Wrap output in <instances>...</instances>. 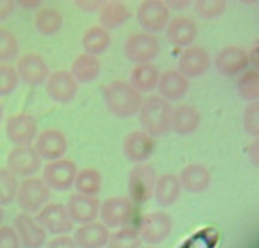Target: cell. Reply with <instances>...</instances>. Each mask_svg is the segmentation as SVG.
Segmentation results:
<instances>
[{"label":"cell","instance_id":"1","mask_svg":"<svg viewBox=\"0 0 259 248\" xmlns=\"http://www.w3.org/2000/svg\"><path fill=\"white\" fill-rule=\"evenodd\" d=\"M105 108L118 118H131L138 114L143 96L125 80H114L103 88Z\"/></svg>","mask_w":259,"mask_h":248},{"label":"cell","instance_id":"2","mask_svg":"<svg viewBox=\"0 0 259 248\" xmlns=\"http://www.w3.org/2000/svg\"><path fill=\"white\" fill-rule=\"evenodd\" d=\"M174 106L159 95L143 99L138 111L142 131L149 137H163L171 132V116Z\"/></svg>","mask_w":259,"mask_h":248},{"label":"cell","instance_id":"3","mask_svg":"<svg viewBox=\"0 0 259 248\" xmlns=\"http://www.w3.org/2000/svg\"><path fill=\"white\" fill-rule=\"evenodd\" d=\"M15 200L23 213L37 214L50 202L51 190L39 177H27L18 185Z\"/></svg>","mask_w":259,"mask_h":248},{"label":"cell","instance_id":"4","mask_svg":"<svg viewBox=\"0 0 259 248\" xmlns=\"http://www.w3.org/2000/svg\"><path fill=\"white\" fill-rule=\"evenodd\" d=\"M142 242L156 245L168 239L174 230V220L171 215L162 210H154L144 214L137 228Z\"/></svg>","mask_w":259,"mask_h":248},{"label":"cell","instance_id":"5","mask_svg":"<svg viewBox=\"0 0 259 248\" xmlns=\"http://www.w3.org/2000/svg\"><path fill=\"white\" fill-rule=\"evenodd\" d=\"M124 55L129 62L134 65L152 62L161 52V43L154 34L147 32H137L129 35L123 46Z\"/></svg>","mask_w":259,"mask_h":248},{"label":"cell","instance_id":"6","mask_svg":"<svg viewBox=\"0 0 259 248\" xmlns=\"http://www.w3.org/2000/svg\"><path fill=\"white\" fill-rule=\"evenodd\" d=\"M157 181L156 170L149 163H137L129 171L128 192L133 204H144L153 196Z\"/></svg>","mask_w":259,"mask_h":248},{"label":"cell","instance_id":"7","mask_svg":"<svg viewBox=\"0 0 259 248\" xmlns=\"http://www.w3.org/2000/svg\"><path fill=\"white\" fill-rule=\"evenodd\" d=\"M136 19L143 32L156 35L166 29L171 20V10L161 0H144L137 8Z\"/></svg>","mask_w":259,"mask_h":248},{"label":"cell","instance_id":"8","mask_svg":"<svg viewBox=\"0 0 259 248\" xmlns=\"http://www.w3.org/2000/svg\"><path fill=\"white\" fill-rule=\"evenodd\" d=\"M134 204L128 196H110L100 202L99 217L106 228L128 227L133 220Z\"/></svg>","mask_w":259,"mask_h":248},{"label":"cell","instance_id":"9","mask_svg":"<svg viewBox=\"0 0 259 248\" xmlns=\"http://www.w3.org/2000/svg\"><path fill=\"white\" fill-rule=\"evenodd\" d=\"M77 171L75 162L63 157L45 164L42 170V180L50 190L67 191L73 186Z\"/></svg>","mask_w":259,"mask_h":248},{"label":"cell","instance_id":"10","mask_svg":"<svg viewBox=\"0 0 259 248\" xmlns=\"http://www.w3.org/2000/svg\"><path fill=\"white\" fill-rule=\"evenodd\" d=\"M19 82L28 86H40L46 84L51 75L50 66L42 55L37 52H28L20 56L14 67Z\"/></svg>","mask_w":259,"mask_h":248},{"label":"cell","instance_id":"11","mask_svg":"<svg viewBox=\"0 0 259 248\" xmlns=\"http://www.w3.org/2000/svg\"><path fill=\"white\" fill-rule=\"evenodd\" d=\"M35 220L46 233L55 235H67L73 230V222L68 215L66 206L61 202H48L37 213Z\"/></svg>","mask_w":259,"mask_h":248},{"label":"cell","instance_id":"12","mask_svg":"<svg viewBox=\"0 0 259 248\" xmlns=\"http://www.w3.org/2000/svg\"><path fill=\"white\" fill-rule=\"evenodd\" d=\"M42 167V158L34 146H14L7 156V169L15 176L32 177Z\"/></svg>","mask_w":259,"mask_h":248},{"label":"cell","instance_id":"13","mask_svg":"<svg viewBox=\"0 0 259 248\" xmlns=\"http://www.w3.org/2000/svg\"><path fill=\"white\" fill-rule=\"evenodd\" d=\"M4 129L7 138L14 146H29L38 134L37 120L28 113H15L8 116Z\"/></svg>","mask_w":259,"mask_h":248},{"label":"cell","instance_id":"14","mask_svg":"<svg viewBox=\"0 0 259 248\" xmlns=\"http://www.w3.org/2000/svg\"><path fill=\"white\" fill-rule=\"evenodd\" d=\"M46 94L52 101L57 104L71 103L76 98L78 91L77 81L73 78L70 71L57 70L51 72L45 84Z\"/></svg>","mask_w":259,"mask_h":248},{"label":"cell","instance_id":"15","mask_svg":"<svg viewBox=\"0 0 259 248\" xmlns=\"http://www.w3.org/2000/svg\"><path fill=\"white\" fill-rule=\"evenodd\" d=\"M34 148L42 159L55 161L65 157L68 151V139L61 129L47 128L37 134Z\"/></svg>","mask_w":259,"mask_h":248},{"label":"cell","instance_id":"16","mask_svg":"<svg viewBox=\"0 0 259 248\" xmlns=\"http://www.w3.org/2000/svg\"><path fill=\"white\" fill-rule=\"evenodd\" d=\"M13 228L22 248H42L47 243V233L33 215L23 212L17 214L13 220Z\"/></svg>","mask_w":259,"mask_h":248},{"label":"cell","instance_id":"17","mask_svg":"<svg viewBox=\"0 0 259 248\" xmlns=\"http://www.w3.org/2000/svg\"><path fill=\"white\" fill-rule=\"evenodd\" d=\"M212 63L220 75L232 77L244 72L249 66V60L244 48L232 45L218 51Z\"/></svg>","mask_w":259,"mask_h":248},{"label":"cell","instance_id":"18","mask_svg":"<svg viewBox=\"0 0 259 248\" xmlns=\"http://www.w3.org/2000/svg\"><path fill=\"white\" fill-rule=\"evenodd\" d=\"M211 56L201 46H189L182 51L179 57V68L177 70L190 77H200L204 76L211 67Z\"/></svg>","mask_w":259,"mask_h":248},{"label":"cell","instance_id":"19","mask_svg":"<svg viewBox=\"0 0 259 248\" xmlns=\"http://www.w3.org/2000/svg\"><path fill=\"white\" fill-rule=\"evenodd\" d=\"M65 206L73 224L77 223L81 225L98 219L100 200L96 196H88L76 192L68 197Z\"/></svg>","mask_w":259,"mask_h":248},{"label":"cell","instance_id":"20","mask_svg":"<svg viewBox=\"0 0 259 248\" xmlns=\"http://www.w3.org/2000/svg\"><path fill=\"white\" fill-rule=\"evenodd\" d=\"M154 151L152 137L143 131H132L123 141V153L133 163H144L151 158Z\"/></svg>","mask_w":259,"mask_h":248},{"label":"cell","instance_id":"21","mask_svg":"<svg viewBox=\"0 0 259 248\" xmlns=\"http://www.w3.org/2000/svg\"><path fill=\"white\" fill-rule=\"evenodd\" d=\"M180 184L190 194H202L211 186V171L199 162H191L181 170L179 175Z\"/></svg>","mask_w":259,"mask_h":248},{"label":"cell","instance_id":"22","mask_svg":"<svg viewBox=\"0 0 259 248\" xmlns=\"http://www.w3.org/2000/svg\"><path fill=\"white\" fill-rule=\"evenodd\" d=\"M166 38L169 45L175 47H189L192 46L199 34L196 22L189 17H176L168 22L166 27Z\"/></svg>","mask_w":259,"mask_h":248},{"label":"cell","instance_id":"23","mask_svg":"<svg viewBox=\"0 0 259 248\" xmlns=\"http://www.w3.org/2000/svg\"><path fill=\"white\" fill-rule=\"evenodd\" d=\"M158 95L167 101H179L190 90V81L179 70H166L161 72L158 80Z\"/></svg>","mask_w":259,"mask_h":248},{"label":"cell","instance_id":"24","mask_svg":"<svg viewBox=\"0 0 259 248\" xmlns=\"http://www.w3.org/2000/svg\"><path fill=\"white\" fill-rule=\"evenodd\" d=\"M77 248H104L110 238V230L101 222H90L81 224L73 233Z\"/></svg>","mask_w":259,"mask_h":248},{"label":"cell","instance_id":"25","mask_svg":"<svg viewBox=\"0 0 259 248\" xmlns=\"http://www.w3.org/2000/svg\"><path fill=\"white\" fill-rule=\"evenodd\" d=\"M201 124V114L195 106L180 104L172 109L171 131L179 136H190L199 129Z\"/></svg>","mask_w":259,"mask_h":248},{"label":"cell","instance_id":"26","mask_svg":"<svg viewBox=\"0 0 259 248\" xmlns=\"http://www.w3.org/2000/svg\"><path fill=\"white\" fill-rule=\"evenodd\" d=\"M181 192L182 187L177 175L172 174V172H166L157 177L153 196L159 206L167 208L176 204L181 197Z\"/></svg>","mask_w":259,"mask_h":248},{"label":"cell","instance_id":"27","mask_svg":"<svg viewBox=\"0 0 259 248\" xmlns=\"http://www.w3.org/2000/svg\"><path fill=\"white\" fill-rule=\"evenodd\" d=\"M100 25L105 29H116L132 17L131 8L123 2H103L98 10Z\"/></svg>","mask_w":259,"mask_h":248},{"label":"cell","instance_id":"28","mask_svg":"<svg viewBox=\"0 0 259 248\" xmlns=\"http://www.w3.org/2000/svg\"><path fill=\"white\" fill-rule=\"evenodd\" d=\"M70 72L77 84H90L100 76L101 62L96 56L82 52L72 61Z\"/></svg>","mask_w":259,"mask_h":248},{"label":"cell","instance_id":"29","mask_svg":"<svg viewBox=\"0 0 259 248\" xmlns=\"http://www.w3.org/2000/svg\"><path fill=\"white\" fill-rule=\"evenodd\" d=\"M33 25L38 34L51 37L57 34L63 25L62 13L53 7H40L33 17Z\"/></svg>","mask_w":259,"mask_h":248},{"label":"cell","instance_id":"30","mask_svg":"<svg viewBox=\"0 0 259 248\" xmlns=\"http://www.w3.org/2000/svg\"><path fill=\"white\" fill-rule=\"evenodd\" d=\"M161 71L153 62L136 65L131 72L129 84L139 93H151L158 85Z\"/></svg>","mask_w":259,"mask_h":248},{"label":"cell","instance_id":"31","mask_svg":"<svg viewBox=\"0 0 259 248\" xmlns=\"http://www.w3.org/2000/svg\"><path fill=\"white\" fill-rule=\"evenodd\" d=\"M81 45L86 53L99 57L110 47L111 34L101 25H93L82 33Z\"/></svg>","mask_w":259,"mask_h":248},{"label":"cell","instance_id":"32","mask_svg":"<svg viewBox=\"0 0 259 248\" xmlns=\"http://www.w3.org/2000/svg\"><path fill=\"white\" fill-rule=\"evenodd\" d=\"M73 186L78 194L96 196L103 187V176H101L100 171L94 167L78 170Z\"/></svg>","mask_w":259,"mask_h":248},{"label":"cell","instance_id":"33","mask_svg":"<svg viewBox=\"0 0 259 248\" xmlns=\"http://www.w3.org/2000/svg\"><path fill=\"white\" fill-rule=\"evenodd\" d=\"M237 93L247 103L258 101L259 99V75L254 68L245 70L237 80Z\"/></svg>","mask_w":259,"mask_h":248},{"label":"cell","instance_id":"34","mask_svg":"<svg viewBox=\"0 0 259 248\" xmlns=\"http://www.w3.org/2000/svg\"><path fill=\"white\" fill-rule=\"evenodd\" d=\"M108 248H142V239L137 228L124 227L110 233Z\"/></svg>","mask_w":259,"mask_h":248},{"label":"cell","instance_id":"35","mask_svg":"<svg viewBox=\"0 0 259 248\" xmlns=\"http://www.w3.org/2000/svg\"><path fill=\"white\" fill-rule=\"evenodd\" d=\"M17 176L9 171L7 167L0 169V206L10 205L17 197L18 191Z\"/></svg>","mask_w":259,"mask_h":248},{"label":"cell","instance_id":"36","mask_svg":"<svg viewBox=\"0 0 259 248\" xmlns=\"http://www.w3.org/2000/svg\"><path fill=\"white\" fill-rule=\"evenodd\" d=\"M19 40L10 29L0 27V63H8L17 58Z\"/></svg>","mask_w":259,"mask_h":248},{"label":"cell","instance_id":"37","mask_svg":"<svg viewBox=\"0 0 259 248\" xmlns=\"http://www.w3.org/2000/svg\"><path fill=\"white\" fill-rule=\"evenodd\" d=\"M227 2L224 0H199L194 3L195 13L202 19H217L222 17L227 10Z\"/></svg>","mask_w":259,"mask_h":248},{"label":"cell","instance_id":"38","mask_svg":"<svg viewBox=\"0 0 259 248\" xmlns=\"http://www.w3.org/2000/svg\"><path fill=\"white\" fill-rule=\"evenodd\" d=\"M19 85V78L14 67L9 63H0V96L14 93Z\"/></svg>","mask_w":259,"mask_h":248},{"label":"cell","instance_id":"39","mask_svg":"<svg viewBox=\"0 0 259 248\" xmlns=\"http://www.w3.org/2000/svg\"><path fill=\"white\" fill-rule=\"evenodd\" d=\"M243 128L250 137L258 138L259 136V104L258 101L248 103L243 111Z\"/></svg>","mask_w":259,"mask_h":248},{"label":"cell","instance_id":"40","mask_svg":"<svg viewBox=\"0 0 259 248\" xmlns=\"http://www.w3.org/2000/svg\"><path fill=\"white\" fill-rule=\"evenodd\" d=\"M0 248H22L14 228L10 225H0Z\"/></svg>","mask_w":259,"mask_h":248},{"label":"cell","instance_id":"41","mask_svg":"<svg viewBox=\"0 0 259 248\" xmlns=\"http://www.w3.org/2000/svg\"><path fill=\"white\" fill-rule=\"evenodd\" d=\"M46 248H77V245L70 235H57L47 243Z\"/></svg>","mask_w":259,"mask_h":248},{"label":"cell","instance_id":"42","mask_svg":"<svg viewBox=\"0 0 259 248\" xmlns=\"http://www.w3.org/2000/svg\"><path fill=\"white\" fill-rule=\"evenodd\" d=\"M17 3L13 0H0V23L5 22L14 14Z\"/></svg>","mask_w":259,"mask_h":248},{"label":"cell","instance_id":"43","mask_svg":"<svg viewBox=\"0 0 259 248\" xmlns=\"http://www.w3.org/2000/svg\"><path fill=\"white\" fill-rule=\"evenodd\" d=\"M247 154H248V158H249V161L252 162V163L254 164L255 167H257L258 162H259V142H258V138H255L254 141H253L252 143L248 146Z\"/></svg>","mask_w":259,"mask_h":248},{"label":"cell","instance_id":"44","mask_svg":"<svg viewBox=\"0 0 259 248\" xmlns=\"http://www.w3.org/2000/svg\"><path fill=\"white\" fill-rule=\"evenodd\" d=\"M101 3L103 2H85V0H80V2H76L75 5L78 8V9L82 10V12L94 13V12H98Z\"/></svg>","mask_w":259,"mask_h":248},{"label":"cell","instance_id":"45","mask_svg":"<svg viewBox=\"0 0 259 248\" xmlns=\"http://www.w3.org/2000/svg\"><path fill=\"white\" fill-rule=\"evenodd\" d=\"M22 7L23 9H39L42 3L39 0H20V2H17V7Z\"/></svg>","mask_w":259,"mask_h":248},{"label":"cell","instance_id":"46","mask_svg":"<svg viewBox=\"0 0 259 248\" xmlns=\"http://www.w3.org/2000/svg\"><path fill=\"white\" fill-rule=\"evenodd\" d=\"M247 53H248V60H249V65L254 66V70H255V67H257V65H258V45L257 43H254V45L249 48V51H248Z\"/></svg>","mask_w":259,"mask_h":248},{"label":"cell","instance_id":"47","mask_svg":"<svg viewBox=\"0 0 259 248\" xmlns=\"http://www.w3.org/2000/svg\"><path fill=\"white\" fill-rule=\"evenodd\" d=\"M167 7H168V9H185V8H187L190 5V2H187V0H181V2H176V0H172V2H168L166 3Z\"/></svg>","mask_w":259,"mask_h":248},{"label":"cell","instance_id":"48","mask_svg":"<svg viewBox=\"0 0 259 248\" xmlns=\"http://www.w3.org/2000/svg\"><path fill=\"white\" fill-rule=\"evenodd\" d=\"M3 118H4V106H3L2 101H0V121L3 120Z\"/></svg>","mask_w":259,"mask_h":248},{"label":"cell","instance_id":"49","mask_svg":"<svg viewBox=\"0 0 259 248\" xmlns=\"http://www.w3.org/2000/svg\"><path fill=\"white\" fill-rule=\"evenodd\" d=\"M3 220H4V209L3 206H0V225L3 224Z\"/></svg>","mask_w":259,"mask_h":248},{"label":"cell","instance_id":"50","mask_svg":"<svg viewBox=\"0 0 259 248\" xmlns=\"http://www.w3.org/2000/svg\"><path fill=\"white\" fill-rule=\"evenodd\" d=\"M143 248H154V247H151V245H149V247H143Z\"/></svg>","mask_w":259,"mask_h":248}]
</instances>
